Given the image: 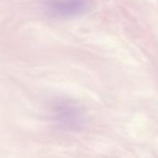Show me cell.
Listing matches in <instances>:
<instances>
[{
  "label": "cell",
  "instance_id": "1",
  "mask_svg": "<svg viewBox=\"0 0 158 158\" xmlns=\"http://www.w3.org/2000/svg\"><path fill=\"white\" fill-rule=\"evenodd\" d=\"M90 7V0H51L47 5L48 11L58 18H73L85 13Z\"/></svg>",
  "mask_w": 158,
  "mask_h": 158
},
{
  "label": "cell",
  "instance_id": "2",
  "mask_svg": "<svg viewBox=\"0 0 158 158\" xmlns=\"http://www.w3.org/2000/svg\"><path fill=\"white\" fill-rule=\"evenodd\" d=\"M54 114L59 121L67 126H78L82 121V112L75 104L69 102H60L57 104Z\"/></svg>",
  "mask_w": 158,
  "mask_h": 158
}]
</instances>
